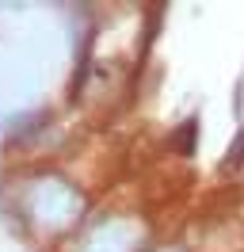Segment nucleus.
<instances>
[{
  "label": "nucleus",
  "mask_w": 244,
  "mask_h": 252,
  "mask_svg": "<svg viewBox=\"0 0 244 252\" xmlns=\"http://www.w3.org/2000/svg\"><path fill=\"white\" fill-rule=\"evenodd\" d=\"M156 241L141 206H95L61 252H145Z\"/></svg>",
  "instance_id": "f03ea898"
},
{
  "label": "nucleus",
  "mask_w": 244,
  "mask_h": 252,
  "mask_svg": "<svg viewBox=\"0 0 244 252\" xmlns=\"http://www.w3.org/2000/svg\"><path fill=\"white\" fill-rule=\"evenodd\" d=\"M145 252H191V245H187L183 237H156Z\"/></svg>",
  "instance_id": "39448f33"
},
{
  "label": "nucleus",
  "mask_w": 244,
  "mask_h": 252,
  "mask_svg": "<svg viewBox=\"0 0 244 252\" xmlns=\"http://www.w3.org/2000/svg\"><path fill=\"white\" fill-rule=\"evenodd\" d=\"M95 206L88 180L58 160H15L0 176V218L34 249L61 252Z\"/></svg>",
  "instance_id": "f257e3e1"
},
{
  "label": "nucleus",
  "mask_w": 244,
  "mask_h": 252,
  "mask_svg": "<svg viewBox=\"0 0 244 252\" xmlns=\"http://www.w3.org/2000/svg\"><path fill=\"white\" fill-rule=\"evenodd\" d=\"M58 126V111L54 107H30V111H15L8 119H0V142L12 153H23L27 160V149H38L42 138Z\"/></svg>",
  "instance_id": "7ed1b4c3"
},
{
  "label": "nucleus",
  "mask_w": 244,
  "mask_h": 252,
  "mask_svg": "<svg viewBox=\"0 0 244 252\" xmlns=\"http://www.w3.org/2000/svg\"><path fill=\"white\" fill-rule=\"evenodd\" d=\"M225 168H244V126L237 130V134H233V145H229Z\"/></svg>",
  "instance_id": "20e7f679"
}]
</instances>
